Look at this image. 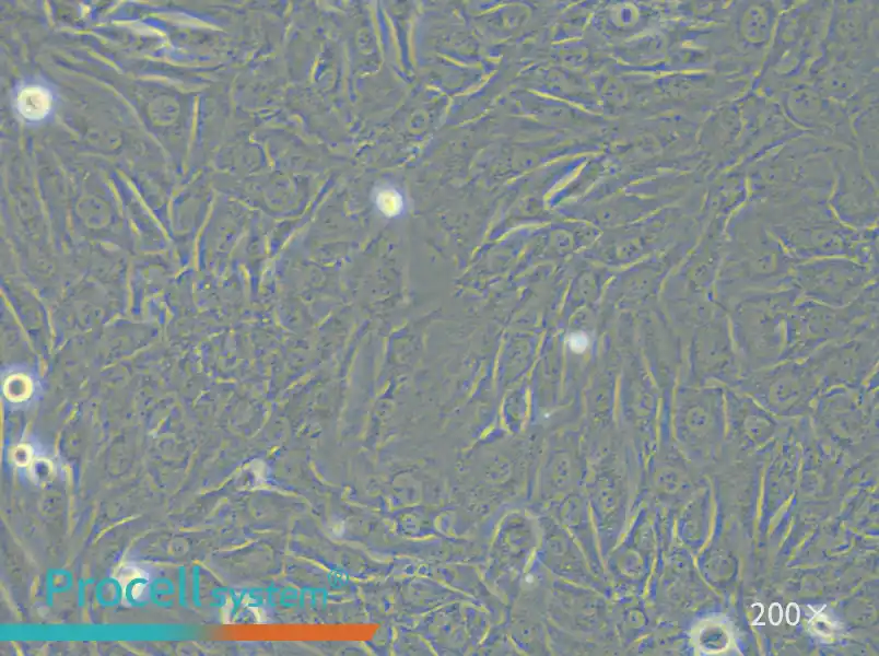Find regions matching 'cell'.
<instances>
[{
	"instance_id": "obj_11",
	"label": "cell",
	"mask_w": 879,
	"mask_h": 656,
	"mask_svg": "<svg viewBox=\"0 0 879 656\" xmlns=\"http://www.w3.org/2000/svg\"><path fill=\"white\" fill-rule=\"evenodd\" d=\"M51 104L50 92L39 85L25 86L16 97L19 113L28 120H39L47 116Z\"/></svg>"
},
{
	"instance_id": "obj_13",
	"label": "cell",
	"mask_w": 879,
	"mask_h": 656,
	"mask_svg": "<svg viewBox=\"0 0 879 656\" xmlns=\"http://www.w3.org/2000/svg\"><path fill=\"white\" fill-rule=\"evenodd\" d=\"M4 393L10 400H25L31 394L30 382L22 375L12 376L4 385Z\"/></svg>"
},
{
	"instance_id": "obj_5",
	"label": "cell",
	"mask_w": 879,
	"mask_h": 656,
	"mask_svg": "<svg viewBox=\"0 0 879 656\" xmlns=\"http://www.w3.org/2000/svg\"><path fill=\"white\" fill-rule=\"evenodd\" d=\"M804 363L813 374L820 393L859 387L878 373V337L830 342L817 349Z\"/></svg>"
},
{
	"instance_id": "obj_14",
	"label": "cell",
	"mask_w": 879,
	"mask_h": 656,
	"mask_svg": "<svg viewBox=\"0 0 879 656\" xmlns=\"http://www.w3.org/2000/svg\"><path fill=\"white\" fill-rule=\"evenodd\" d=\"M589 343V339L585 332L576 331L567 337V345L575 353L584 352Z\"/></svg>"
},
{
	"instance_id": "obj_7",
	"label": "cell",
	"mask_w": 879,
	"mask_h": 656,
	"mask_svg": "<svg viewBox=\"0 0 879 656\" xmlns=\"http://www.w3.org/2000/svg\"><path fill=\"white\" fill-rule=\"evenodd\" d=\"M734 389L778 409L807 405L820 393L813 374L804 361H783L745 372Z\"/></svg>"
},
{
	"instance_id": "obj_16",
	"label": "cell",
	"mask_w": 879,
	"mask_h": 656,
	"mask_svg": "<svg viewBox=\"0 0 879 656\" xmlns=\"http://www.w3.org/2000/svg\"><path fill=\"white\" fill-rule=\"evenodd\" d=\"M782 619V610L778 604H774L770 609V620L772 623L777 624Z\"/></svg>"
},
{
	"instance_id": "obj_10",
	"label": "cell",
	"mask_w": 879,
	"mask_h": 656,
	"mask_svg": "<svg viewBox=\"0 0 879 656\" xmlns=\"http://www.w3.org/2000/svg\"><path fill=\"white\" fill-rule=\"evenodd\" d=\"M553 504H555V519L578 540L593 572L597 573L601 569V564L597 555L596 538L593 536L588 522V503L582 495L574 492Z\"/></svg>"
},
{
	"instance_id": "obj_17",
	"label": "cell",
	"mask_w": 879,
	"mask_h": 656,
	"mask_svg": "<svg viewBox=\"0 0 879 656\" xmlns=\"http://www.w3.org/2000/svg\"><path fill=\"white\" fill-rule=\"evenodd\" d=\"M799 618V610L795 604H792L787 608V620L789 623L795 624Z\"/></svg>"
},
{
	"instance_id": "obj_12",
	"label": "cell",
	"mask_w": 879,
	"mask_h": 656,
	"mask_svg": "<svg viewBox=\"0 0 879 656\" xmlns=\"http://www.w3.org/2000/svg\"><path fill=\"white\" fill-rule=\"evenodd\" d=\"M374 202L378 211L387 218H395L405 211V198L395 187L382 186L375 190Z\"/></svg>"
},
{
	"instance_id": "obj_9",
	"label": "cell",
	"mask_w": 879,
	"mask_h": 656,
	"mask_svg": "<svg viewBox=\"0 0 879 656\" xmlns=\"http://www.w3.org/2000/svg\"><path fill=\"white\" fill-rule=\"evenodd\" d=\"M723 257L716 250H701L684 260L675 274L677 307L693 306L715 298V284Z\"/></svg>"
},
{
	"instance_id": "obj_8",
	"label": "cell",
	"mask_w": 879,
	"mask_h": 656,
	"mask_svg": "<svg viewBox=\"0 0 879 656\" xmlns=\"http://www.w3.org/2000/svg\"><path fill=\"white\" fill-rule=\"evenodd\" d=\"M537 555L541 564L565 582L600 589L588 560L575 538L553 516L539 518Z\"/></svg>"
},
{
	"instance_id": "obj_6",
	"label": "cell",
	"mask_w": 879,
	"mask_h": 656,
	"mask_svg": "<svg viewBox=\"0 0 879 656\" xmlns=\"http://www.w3.org/2000/svg\"><path fill=\"white\" fill-rule=\"evenodd\" d=\"M537 523L521 512L507 514L493 539L487 576L496 590L512 597L539 546Z\"/></svg>"
},
{
	"instance_id": "obj_2",
	"label": "cell",
	"mask_w": 879,
	"mask_h": 656,
	"mask_svg": "<svg viewBox=\"0 0 879 656\" xmlns=\"http://www.w3.org/2000/svg\"><path fill=\"white\" fill-rule=\"evenodd\" d=\"M799 298L790 286L749 293L725 307L743 373L783 361L787 316Z\"/></svg>"
},
{
	"instance_id": "obj_3",
	"label": "cell",
	"mask_w": 879,
	"mask_h": 656,
	"mask_svg": "<svg viewBox=\"0 0 879 656\" xmlns=\"http://www.w3.org/2000/svg\"><path fill=\"white\" fill-rule=\"evenodd\" d=\"M681 384L734 388L742 375L726 308L713 302L683 339Z\"/></svg>"
},
{
	"instance_id": "obj_4",
	"label": "cell",
	"mask_w": 879,
	"mask_h": 656,
	"mask_svg": "<svg viewBox=\"0 0 879 656\" xmlns=\"http://www.w3.org/2000/svg\"><path fill=\"white\" fill-rule=\"evenodd\" d=\"M877 281V271L844 258L798 262L793 272V286L801 298L832 307L852 303Z\"/></svg>"
},
{
	"instance_id": "obj_15",
	"label": "cell",
	"mask_w": 879,
	"mask_h": 656,
	"mask_svg": "<svg viewBox=\"0 0 879 656\" xmlns=\"http://www.w3.org/2000/svg\"><path fill=\"white\" fill-rule=\"evenodd\" d=\"M12 460L19 466H27L31 462L32 453L27 446H17L12 452Z\"/></svg>"
},
{
	"instance_id": "obj_1",
	"label": "cell",
	"mask_w": 879,
	"mask_h": 656,
	"mask_svg": "<svg viewBox=\"0 0 879 656\" xmlns=\"http://www.w3.org/2000/svg\"><path fill=\"white\" fill-rule=\"evenodd\" d=\"M866 336L878 337V281L843 307L800 297L787 316L783 361H804L824 344Z\"/></svg>"
}]
</instances>
